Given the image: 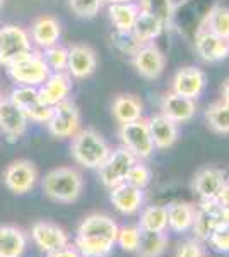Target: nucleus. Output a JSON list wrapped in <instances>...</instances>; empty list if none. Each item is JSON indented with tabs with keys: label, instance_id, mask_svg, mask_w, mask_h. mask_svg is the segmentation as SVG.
<instances>
[{
	"label": "nucleus",
	"instance_id": "nucleus-19",
	"mask_svg": "<svg viewBox=\"0 0 229 257\" xmlns=\"http://www.w3.org/2000/svg\"><path fill=\"white\" fill-rule=\"evenodd\" d=\"M70 93H72V77L67 72H52L48 79L38 88L40 99L48 106H55L69 99Z\"/></svg>",
	"mask_w": 229,
	"mask_h": 257
},
{
	"label": "nucleus",
	"instance_id": "nucleus-40",
	"mask_svg": "<svg viewBox=\"0 0 229 257\" xmlns=\"http://www.w3.org/2000/svg\"><path fill=\"white\" fill-rule=\"evenodd\" d=\"M217 202L220 206H224V208H229V177H226V180H224L222 187H220L219 194H217Z\"/></svg>",
	"mask_w": 229,
	"mask_h": 257
},
{
	"label": "nucleus",
	"instance_id": "nucleus-41",
	"mask_svg": "<svg viewBox=\"0 0 229 257\" xmlns=\"http://www.w3.org/2000/svg\"><path fill=\"white\" fill-rule=\"evenodd\" d=\"M220 99L229 105V79L224 81L222 88H220Z\"/></svg>",
	"mask_w": 229,
	"mask_h": 257
},
{
	"label": "nucleus",
	"instance_id": "nucleus-1",
	"mask_svg": "<svg viewBox=\"0 0 229 257\" xmlns=\"http://www.w3.org/2000/svg\"><path fill=\"white\" fill-rule=\"evenodd\" d=\"M118 228L108 214L93 213L81 221L74 245L82 257H108L116 245Z\"/></svg>",
	"mask_w": 229,
	"mask_h": 257
},
{
	"label": "nucleus",
	"instance_id": "nucleus-16",
	"mask_svg": "<svg viewBox=\"0 0 229 257\" xmlns=\"http://www.w3.org/2000/svg\"><path fill=\"white\" fill-rule=\"evenodd\" d=\"M28 33H29V38H31V43L36 48L47 50L60 41L62 24L55 16L43 14L33 21Z\"/></svg>",
	"mask_w": 229,
	"mask_h": 257
},
{
	"label": "nucleus",
	"instance_id": "nucleus-15",
	"mask_svg": "<svg viewBox=\"0 0 229 257\" xmlns=\"http://www.w3.org/2000/svg\"><path fill=\"white\" fill-rule=\"evenodd\" d=\"M28 123V117L11 101L9 96L0 99V132L6 136L7 141H19L26 134Z\"/></svg>",
	"mask_w": 229,
	"mask_h": 257
},
{
	"label": "nucleus",
	"instance_id": "nucleus-8",
	"mask_svg": "<svg viewBox=\"0 0 229 257\" xmlns=\"http://www.w3.org/2000/svg\"><path fill=\"white\" fill-rule=\"evenodd\" d=\"M135 72L145 81H156L166 69V55L156 43L139 45L130 53Z\"/></svg>",
	"mask_w": 229,
	"mask_h": 257
},
{
	"label": "nucleus",
	"instance_id": "nucleus-2",
	"mask_svg": "<svg viewBox=\"0 0 229 257\" xmlns=\"http://www.w3.org/2000/svg\"><path fill=\"white\" fill-rule=\"evenodd\" d=\"M43 194L58 204H72L84 190V177L77 168L58 167L50 170L41 180Z\"/></svg>",
	"mask_w": 229,
	"mask_h": 257
},
{
	"label": "nucleus",
	"instance_id": "nucleus-35",
	"mask_svg": "<svg viewBox=\"0 0 229 257\" xmlns=\"http://www.w3.org/2000/svg\"><path fill=\"white\" fill-rule=\"evenodd\" d=\"M151 180H152L151 168H149L147 165H144L140 160H137L134 163V167L130 168V172H128L127 180L125 182L130 185H135V187H139V189H145L151 184Z\"/></svg>",
	"mask_w": 229,
	"mask_h": 257
},
{
	"label": "nucleus",
	"instance_id": "nucleus-12",
	"mask_svg": "<svg viewBox=\"0 0 229 257\" xmlns=\"http://www.w3.org/2000/svg\"><path fill=\"white\" fill-rule=\"evenodd\" d=\"M207 86V77L205 72L193 65H186L174 72L171 79V91L180 96L190 98L193 101H197L202 96V93L205 91Z\"/></svg>",
	"mask_w": 229,
	"mask_h": 257
},
{
	"label": "nucleus",
	"instance_id": "nucleus-43",
	"mask_svg": "<svg viewBox=\"0 0 229 257\" xmlns=\"http://www.w3.org/2000/svg\"><path fill=\"white\" fill-rule=\"evenodd\" d=\"M2 7H4V0H0V11H2Z\"/></svg>",
	"mask_w": 229,
	"mask_h": 257
},
{
	"label": "nucleus",
	"instance_id": "nucleus-18",
	"mask_svg": "<svg viewBox=\"0 0 229 257\" xmlns=\"http://www.w3.org/2000/svg\"><path fill=\"white\" fill-rule=\"evenodd\" d=\"M144 189H139L135 185L127 184V182L110 189V202L118 213L125 214V216H132V214L139 213L144 206Z\"/></svg>",
	"mask_w": 229,
	"mask_h": 257
},
{
	"label": "nucleus",
	"instance_id": "nucleus-11",
	"mask_svg": "<svg viewBox=\"0 0 229 257\" xmlns=\"http://www.w3.org/2000/svg\"><path fill=\"white\" fill-rule=\"evenodd\" d=\"M9 99L19 110H23V113L26 115L28 120H33V122L47 123L50 115H52V106L45 105L40 99L38 88L16 86L11 91Z\"/></svg>",
	"mask_w": 229,
	"mask_h": 257
},
{
	"label": "nucleus",
	"instance_id": "nucleus-34",
	"mask_svg": "<svg viewBox=\"0 0 229 257\" xmlns=\"http://www.w3.org/2000/svg\"><path fill=\"white\" fill-rule=\"evenodd\" d=\"M105 0H69V9L81 19H94L103 9Z\"/></svg>",
	"mask_w": 229,
	"mask_h": 257
},
{
	"label": "nucleus",
	"instance_id": "nucleus-4",
	"mask_svg": "<svg viewBox=\"0 0 229 257\" xmlns=\"http://www.w3.org/2000/svg\"><path fill=\"white\" fill-rule=\"evenodd\" d=\"M6 69L7 76L16 86H29V88H40L52 74L43 59V53L36 50H31L28 55L12 62Z\"/></svg>",
	"mask_w": 229,
	"mask_h": 257
},
{
	"label": "nucleus",
	"instance_id": "nucleus-14",
	"mask_svg": "<svg viewBox=\"0 0 229 257\" xmlns=\"http://www.w3.org/2000/svg\"><path fill=\"white\" fill-rule=\"evenodd\" d=\"M195 52L205 64H217L229 57V40L219 38L200 26L195 33Z\"/></svg>",
	"mask_w": 229,
	"mask_h": 257
},
{
	"label": "nucleus",
	"instance_id": "nucleus-44",
	"mask_svg": "<svg viewBox=\"0 0 229 257\" xmlns=\"http://www.w3.org/2000/svg\"><path fill=\"white\" fill-rule=\"evenodd\" d=\"M2 98H4V96H2V93H0V99H2Z\"/></svg>",
	"mask_w": 229,
	"mask_h": 257
},
{
	"label": "nucleus",
	"instance_id": "nucleus-6",
	"mask_svg": "<svg viewBox=\"0 0 229 257\" xmlns=\"http://www.w3.org/2000/svg\"><path fill=\"white\" fill-rule=\"evenodd\" d=\"M33 48L28 30L18 24L0 26V65L7 67L21 57L28 55Z\"/></svg>",
	"mask_w": 229,
	"mask_h": 257
},
{
	"label": "nucleus",
	"instance_id": "nucleus-39",
	"mask_svg": "<svg viewBox=\"0 0 229 257\" xmlns=\"http://www.w3.org/2000/svg\"><path fill=\"white\" fill-rule=\"evenodd\" d=\"M47 257H82V255L76 248V245H70L69 243L67 247H62V248H58V250L48 252Z\"/></svg>",
	"mask_w": 229,
	"mask_h": 257
},
{
	"label": "nucleus",
	"instance_id": "nucleus-13",
	"mask_svg": "<svg viewBox=\"0 0 229 257\" xmlns=\"http://www.w3.org/2000/svg\"><path fill=\"white\" fill-rule=\"evenodd\" d=\"M98 69V55L87 43H74L69 47L67 74L72 79H87Z\"/></svg>",
	"mask_w": 229,
	"mask_h": 257
},
{
	"label": "nucleus",
	"instance_id": "nucleus-5",
	"mask_svg": "<svg viewBox=\"0 0 229 257\" xmlns=\"http://www.w3.org/2000/svg\"><path fill=\"white\" fill-rule=\"evenodd\" d=\"M118 138L122 146L127 148L137 160H149L154 155V143L149 132L147 120L140 118L130 123H122L118 127Z\"/></svg>",
	"mask_w": 229,
	"mask_h": 257
},
{
	"label": "nucleus",
	"instance_id": "nucleus-21",
	"mask_svg": "<svg viewBox=\"0 0 229 257\" xmlns=\"http://www.w3.org/2000/svg\"><path fill=\"white\" fill-rule=\"evenodd\" d=\"M161 115L169 118L174 123H185L190 122L197 113V103L190 98L180 96V94L169 91L161 99Z\"/></svg>",
	"mask_w": 229,
	"mask_h": 257
},
{
	"label": "nucleus",
	"instance_id": "nucleus-37",
	"mask_svg": "<svg viewBox=\"0 0 229 257\" xmlns=\"http://www.w3.org/2000/svg\"><path fill=\"white\" fill-rule=\"evenodd\" d=\"M207 242L219 254H229V223H220L215 226Z\"/></svg>",
	"mask_w": 229,
	"mask_h": 257
},
{
	"label": "nucleus",
	"instance_id": "nucleus-9",
	"mask_svg": "<svg viewBox=\"0 0 229 257\" xmlns=\"http://www.w3.org/2000/svg\"><path fill=\"white\" fill-rule=\"evenodd\" d=\"M2 182L12 194L24 196V194L31 192L38 182V168L29 160H14L4 170Z\"/></svg>",
	"mask_w": 229,
	"mask_h": 257
},
{
	"label": "nucleus",
	"instance_id": "nucleus-3",
	"mask_svg": "<svg viewBox=\"0 0 229 257\" xmlns=\"http://www.w3.org/2000/svg\"><path fill=\"white\" fill-rule=\"evenodd\" d=\"M110 153V144L94 128H81L70 143V155L74 161L87 170H98Z\"/></svg>",
	"mask_w": 229,
	"mask_h": 257
},
{
	"label": "nucleus",
	"instance_id": "nucleus-24",
	"mask_svg": "<svg viewBox=\"0 0 229 257\" xmlns=\"http://www.w3.org/2000/svg\"><path fill=\"white\" fill-rule=\"evenodd\" d=\"M111 113L116 122L122 123H130L135 120H140L144 115V103L140 101V98H137L135 94H118L111 101Z\"/></svg>",
	"mask_w": 229,
	"mask_h": 257
},
{
	"label": "nucleus",
	"instance_id": "nucleus-27",
	"mask_svg": "<svg viewBox=\"0 0 229 257\" xmlns=\"http://www.w3.org/2000/svg\"><path fill=\"white\" fill-rule=\"evenodd\" d=\"M28 247V237L21 228L0 226V257H21Z\"/></svg>",
	"mask_w": 229,
	"mask_h": 257
},
{
	"label": "nucleus",
	"instance_id": "nucleus-32",
	"mask_svg": "<svg viewBox=\"0 0 229 257\" xmlns=\"http://www.w3.org/2000/svg\"><path fill=\"white\" fill-rule=\"evenodd\" d=\"M140 230L149 231H166L168 230V213H166V206H147L142 209L139 219Z\"/></svg>",
	"mask_w": 229,
	"mask_h": 257
},
{
	"label": "nucleus",
	"instance_id": "nucleus-26",
	"mask_svg": "<svg viewBox=\"0 0 229 257\" xmlns=\"http://www.w3.org/2000/svg\"><path fill=\"white\" fill-rule=\"evenodd\" d=\"M195 211L197 206L190 204V202L174 201L166 206V213H168V228L174 233H186L191 230L195 219Z\"/></svg>",
	"mask_w": 229,
	"mask_h": 257
},
{
	"label": "nucleus",
	"instance_id": "nucleus-10",
	"mask_svg": "<svg viewBox=\"0 0 229 257\" xmlns=\"http://www.w3.org/2000/svg\"><path fill=\"white\" fill-rule=\"evenodd\" d=\"M135 161L137 158L127 148L120 146L116 149H111L106 161L98 168L101 184L105 185L106 189H111L118 184H123V182L127 180L128 172L134 167Z\"/></svg>",
	"mask_w": 229,
	"mask_h": 257
},
{
	"label": "nucleus",
	"instance_id": "nucleus-38",
	"mask_svg": "<svg viewBox=\"0 0 229 257\" xmlns=\"http://www.w3.org/2000/svg\"><path fill=\"white\" fill-rule=\"evenodd\" d=\"M174 257H207V254H205V247H203L200 240L190 238L176 247Z\"/></svg>",
	"mask_w": 229,
	"mask_h": 257
},
{
	"label": "nucleus",
	"instance_id": "nucleus-29",
	"mask_svg": "<svg viewBox=\"0 0 229 257\" xmlns=\"http://www.w3.org/2000/svg\"><path fill=\"white\" fill-rule=\"evenodd\" d=\"M200 26L210 31L212 35L219 36V38L229 40V7L224 6H214L207 12L205 19Z\"/></svg>",
	"mask_w": 229,
	"mask_h": 257
},
{
	"label": "nucleus",
	"instance_id": "nucleus-33",
	"mask_svg": "<svg viewBox=\"0 0 229 257\" xmlns=\"http://www.w3.org/2000/svg\"><path fill=\"white\" fill-rule=\"evenodd\" d=\"M43 59L47 62L52 72H67V60H69V48L62 47L60 43L53 45L43 50Z\"/></svg>",
	"mask_w": 229,
	"mask_h": 257
},
{
	"label": "nucleus",
	"instance_id": "nucleus-30",
	"mask_svg": "<svg viewBox=\"0 0 229 257\" xmlns=\"http://www.w3.org/2000/svg\"><path fill=\"white\" fill-rule=\"evenodd\" d=\"M205 122L212 132L219 136L229 134V105L222 99L214 101L205 110Z\"/></svg>",
	"mask_w": 229,
	"mask_h": 257
},
{
	"label": "nucleus",
	"instance_id": "nucleus-22",
	"mask_svg": "<svg viewBox=\"0 0 229 257\" xmlns=\"http://www.w3.org/2000/svg\"><path fill=\"white\" fill-rule=\"evenodd\" d=\"M140 12L139 4L135 2H122V4H110L108 6V18L113 24L118 36H128L135 24V19Z\"/></svg>",
	"mask_w": 229,
	"mask_h": 257
},
{
	"label": "nucleus",
	"instance_id": "nucleus-20",
	"mask_svg": "<svg viewBox=\"0 0 229 257\" xmlns=\"http://www.w3.org/2000/svg\"><path fill=\"white\" fill-rule=\"evenodd\" d=\"M226 180L224 170L217 167H207L195 173L191 180V190L200 197V201H212L217 197L220 187Z\"/></svg>",
	"mask_w": 229,
	"mask_h": 257
},
{
	"label": "nucleus",
	"instance_id": "nucleus-42",
	"mask_svg": "<svg viewBox=\"0 0 229 257\" xmlns=\"http://www.w3.org/2000/svg\"><path fill=\"white\" fill-rule=\"evenodd\" d=\"M108 4H122V2H134V0H105Z\"/></svg>",
	"mask_w": 229,
	"mask_h": 257
},
{
	"label": "nucleus",
	"instance_id": "nucleus-36",
	"mask_svg": "<svg viewBox=\"0 0 229 257\" xmlns=\"http://www.w3.org/2000/svg\"><path fill=\"white\" fill-rule=\"evenodd\" d=\"M140 240V228L137 226H122L118 228V235H116V243L127 252H135L139 247Z\"/></svg>",
	"mask_w": 229,
	"mask_h": 257
},
{
	"label": "nucleus",
	"instance_id": "nucleus-7",
	"mask_svg": "<svg viewBox=\"0 0 229 257\" xmlns=\"http://www.w3.org/2000/svg\"><path fill=\"white\" fill-rule=\"evenodd\" d=\"M48 132L57 139H72L81 131V111L72 99L52 106V115L45 123Z\"/></svg>",
	"mask_w": 229,
	"mask_h": 257
},
{
	"label": "nucleus",
	"instance_id": "nucleus-28",
	"mask_svg": "<svg viewBox=\"0 0 229 257\" xmlns=\"http://www.w3.org/2000/svg\"><path fill=\"white\" fill-rule=\"evenodd\" d=\"M168 235L166 231L140 230V240L135 254L139 257H162L168 248Z\"/></svg>",
	"mask_w": 229,
	"mask_h": 257
},
{
	"label": "nucleus",
	"instance_id": "nucleus-17",
	"mask_svg": "<svg viewBox=\"0 0 229 257\" xmlns=\"http://www.w3.org/2000/svg\"><path fill=\"white\" fill-rule=\"evenodd\" d=\"M31 238L40 247V250L47 252V254L62 247H67L70 243L67 231L50 221H36L31 228Z\"/></svg>",
	"mask_w": 229,
	"mask_h": 257
},
{
	"label": "nucleus",
	"instance_id": "nucleus-23",
	"mask_svg": "<svg viewBox=\"0 0 229 257\" xmlns=\"http://www.w3.org/2000/svg\"><path fill=\"white\" fill-rule=\"evenodd\" d=\"M149 132L156 149H168L171 148L178 139V123L171 122L164 115L156 113L147 118Z\"/></svg>",
	"mask_w": 229,
	"mask_h": 257
},
{
	"label": "nucleus",
	"instance_id": "nucleus-25",
	"mask_svg": "<svg viewBox=\"0 0 229 257\" xmlns=\"http://www.w3.org/2000/svg\"><path fill=\"white\" fill-rule=\"evenodd\" d=\"M164 31V24L159 19H156L149 12L140 11L139 16L135 19V24L132 28V40L137 45H145V43H154Z\"/></svg>",
	"mask_w": 229,
	"mask_h": 257
},
{
	"label": "nucleus",
	"instance_id": "nucleus-31",
	"mask_svg": "<svg viewBox=\"0 0 229 257\" xmlns=\"http://www.w3.org/2000/svg\"><path fill=\"white\" fill-rule=\"evenodd\" d=\"M140 11L149 12L156 19H159L164 28L173 24L174 12H176V2L174 0H139Z\"/></svg>",
	"mask_w": 229,
	"mask_h": 257
}]
</instances>
